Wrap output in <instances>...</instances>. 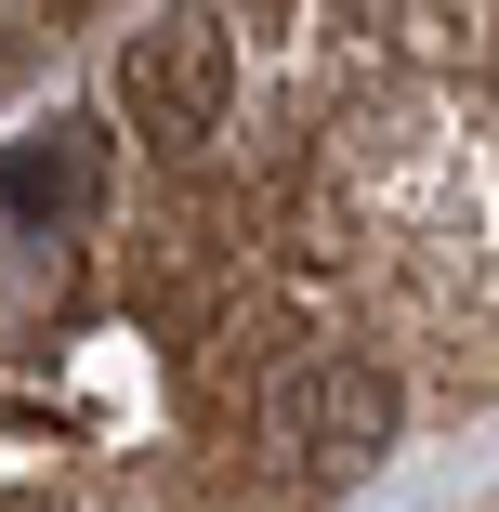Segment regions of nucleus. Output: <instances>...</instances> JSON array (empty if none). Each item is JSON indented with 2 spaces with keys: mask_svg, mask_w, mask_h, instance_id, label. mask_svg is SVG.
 Masks as SVG:
<instances>
[{
  "mask_svg": "<svg viewBox=\"0 0 499 512\" xmlns=\"http://www.w3.org/2000/svg\"><path fill=\"white\" fill-rule=\"evenodd\" d=\"M224 106H237V27L197 14V0L158 14V27L119 53V119H132L145 145H211Z\"/></svg>",
  "mask_w": 499,
  "mask_h": 512,
  "instance_id": "obj_2",
  "label": "nucleus"
},
{
  "mask_svg": "<svg viewBox=\"0 0 499 512\" xmlns=\"http://www.w3.org/2000/svg\"><path fill=\"white\" fill-rule=\"evenodd\" d=\"M92 197H106V145H92L79 119L27 132V145H0V211H27V224H79Z\"/></svg>",
  "mask_w": 499,
  "mask_h": 512,
  "instance_id": "obj_3",
  "label": "nucleus"
},
{
  "mask_svg": "<svg viewBox=\"0 0 499 512\" xmlns=\"http://www.w3.org/2000/svg\"><path fill=\"white\" fill-rule=\"evenodd\" d=\"M394 421H408V394H394L381 355H303L276 394H263V447L303 473V486H342L394 447Z\"/></svg>",
  "mask_w": 499,
  "mask_h": 512,
  "instance_id": "obj_1",
  "label": "nucleus"
}]
</instances>
